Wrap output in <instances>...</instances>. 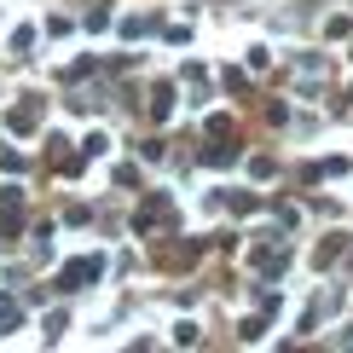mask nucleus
Masks as SVG:
<instances>
[{
    "label": "nucleus",
    "instance_id": "8",
    "mask_svg": "<svg viewBox=\"0 0 353 353\" xmlns=\"http://www.w3.org/2000/svg\"><path fill=\"white\" fill-rule=\"evenodd\" d=\"M261 330H267V313H261V319H243V330H238V336H243V342H255Z\"/></svg>",
    "mask_w": 353,
    "mask_h": 353
},
{
    "label": "nucleus",
    "instance_id": "3",
    "mask_svg": "<svg viewBox=\"0 0 353 353\" xmlns=\"http://www.w3.org/2000/svg\"><path fill=\"white\" fill-rule=\"evenodd\" d=\"M6 122H12V134H35V128H41V99H23Z\"/></svg>",
    "mask_w": 353,
    "mask_h": 353
},
{
    "label": "nucleus",
    "instance_id": "1",
    "mask_svg": "<svg viewBox=\"0 0 353 353\" xmlns=\"http://www.w3.org/2000/svg\"><path fill=\"white\" fill-rule=\"evenodd\" d=\"M99 272H105V261H99V255H81V261H70V267L58 272V290H87Z\"/></svg>",
    "mask_w": 353,
    "mask_h": 353
},
{
    "label": "nucleus",
    "instance_id": "5",
    "mask_svg": "<svg viewBox=\"0 0 353 353\" xmlns=\"http://www.w3.org/2000/svg\"><path fill=\"white\" fill-rule=\"evenodd\" d=\"M203 163H214V168H232V163H238V145H209V151H203Z\"/></svg>",
    "mask_w": 353,
    "mask_h": 353
},
{
    "label": "nucleus",
    "instance_id": "4",
    "mask_svg": "<svg viewBox=\"0 0 353 353\" xmlns=\"http://www.w3.org/2000/svg\"><path fill=\"white\" fill-rule=\"evenodd\" d=\"M23 325V307H18V296H0V336H12Z\"/></svg>",
    "mask_w": 353,
    "mask_h": 353
},
{
    "label": "nucleus",
    "instance_id": "2",
    "mask_svg": "<svg viewBox=\"0 0 353 353\" xmlns=\"http://www.w3.org/2000/svg\"><path fill=\"white\" fill-rule=\"evenodd\" d=\"M249 261H255V272L278 278V272H284V261H290V243H278V232H272V243H267V249H255Z\"/></svg>",
    "mask_w": 353,
    "mask_h": 353
},
{
    "label": "nucleus",
    "instance_id": "6",
    "mask_svg": "<svg viewBox=\"0 0 353 353\" xmlns=\"http://www.w3.org/2000/svg\"><path fill=\"white\" fill-rule=\"evenodd\" d=\"M168 110H174V87H157V93H151V116H157V122H163Z\"/></svg>",
    "mask_w": 353,
    "mask_h": 353
},
{
    "label": "nucleus",
    "instance_id": "7",
    "mask_svg": "<svg viewBox=\"0 0 353 353\" xmlns=\"http://www.w3.org/2000/svg\"><path fill=\"white\" fill-rule=\"evenodd\" d=\"M29 47H35V29H29V23L12 29V52H29Z\"/></svg>",
    "mask_w": 353,
    "mask_h": 353
}]
</instances>
